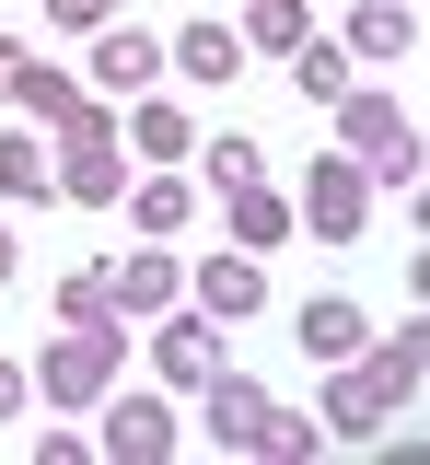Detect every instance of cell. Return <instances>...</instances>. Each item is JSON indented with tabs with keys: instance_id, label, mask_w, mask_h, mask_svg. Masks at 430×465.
<instances>
[{
	"instance_id": "1",
	"label": "cell",
	"mask_w": 430,
	"mask_h": 465,
	"mask_svg": "<svg viewBox=\"0 0 430 465\" xmlns=\"http://www.w3.org/2000/svg\"><path fill=\"white\" fill-rule=\"evenodd\" d=\"M419 326H396V338H361L349 361H326V442H372L384 419H407L419 396Z\"/></svg>"
},
{
	"instance_id": "2",
	"label": "cell",
	"mask_w": 430,
	"mask_h": 465,
	"mask_svg": "<svg viewBox=\"0 0 430 465\" xmlns=\"http://www.w3.org/2000/svg\"><path fill=\"white\" fill-rule=\"evenodd\" d=\"M117 361H128L117 302H105V314H59V338H47V361H35V384H47L59 407H93L105 384H117Z\"/></svg>"
},
{
	"instance_id": "3",
	"label": "cell",
	"mask_w": 430,
	"mask_h": 465,
	"mask_svg": "<svg viewBox=\"0 0 430 465\" xmlns=\"http://www.w3.org/2000/svg\"><path fill=\"white\" fill-rule=\"evenodd\" d=\"M59 140H70V152H59V186L82 198V210H117V198H128V128H117L105 105H82V94H70Z\"/></svg>"
},
{
	"instance_id": "4",
	"label": "cell",
	"mask_w": 430,
	"mask_h": 465,
	"mask_svg": "<svg viewBox=\"0 0 430 465\" xmlns=\"http://www.w3.org/2000/svg\"><path fill=\"white\" fill-rule=\"evenodd\" d=\"M337 140L372 186H419V116L384 105V94H337Z\"/></svg>"
},
{
	"instance_id": "5",
	"label": "cell",
	"mask_w": 430,
	"mask_h": 465,
	"mask_svg": "<svg viewBox=\"0 0 430 465\" xmlns=\"http://www.w3.org/2000/svg\"><path fill=\"white\" fill-rule=\"evenodd\" d=\"M361 222H372V174L349 163V152H326V163L303 174V232L314 244H361Z\"/></svg>"
},
{
	"instance_id": "6",
	"label": "cell",
	"mask_w": 430,
	"mask_h": 465,
	"mask_svg": "<svg viewBox=\"0 0 430 465\" xmlns=\"http://www.w3.org/2000/svg\"><path fill=\"white\" fill-rule=\"evenodd\" d=\"M256 302H268V256L233 244V256H210V268H198V314H221V326H233V314H256Z\"/></svg>"
},
{
	"instance_id": "7",
	"label": "cell",
	"mask_w": 430,
	"mask_h": 465,
	"mask_svg": "<svg viewBox=\"0 0 430 465\" xmlns=\"http://www.w3.org/2000/svg\"><path fill=\"white\" fill-rule=\"evenodd\" d=\"M198 396H210V442H221V454H256V419H268V384H245V372H210Z\"/></svg>"
},
{
	"instance_id": "8",
	"label": "cell",
	"mask_w": 430,
	"mask_h": 465,
	"mask_svg": "<svg viewBox=\"0 0 430 465\" xmlns=\"http://www.w3.org/2000/svg\"><path fill=\"white\" fill-rule=\"evenodd\" d=\"M105 454H117V465H163V454H175V407H163V396H128L117 419H105Z\"/></svg>"
},
{
	"instance_id": "9",
	"label": "cell",
	"mask_w": 430,
	"mask_h": 465,
	"mask_svg": "<svg viewBox=\"0 0 430 465\" xmlns=\"http://www.w3.org/2000/svg\"><path fill=\"white\" fill-rule=\"evenodd\" d=\"M175 256H163V244H140V256H117V268H105V302H117V314H163V302H175Z\"/></svg>"
},
{
	"instance_id": "10",
	"label": "cell",
	"mask_w": 430,
	"mask_h": 465,
	"mask_svg": "<svg viewBox=\"0 0 430 465\" xmlns=\"http://www.w3.org/2000/svg\"><path fill=\"white\" fill-rule=\"evenodd\" d=\"M291 338H303L314 361H349V349H361L372 326H361V314H349V291H314V302H303V326H291Z\"/></svg>"
},
{
	"instance_id": "11",
	"label": "cell",
	"mask_w": 430,
	"mask_h": 465,
	"mask_svg": "<svg viewBox=\"0 0 430 465\" xmlns=\"http://www.w3.org/2000/svg\"><path fill=\"white\" fill-rule=\"evenodd\" d=\"M151 361H163V384H175V396H198V384L221 372V338H210V326H163Z\"/></svg>"
},
{
	"instance_id": "12",
	"label": "cell",
	"mask_w": 430,
	"mask_h": 465,
	"mask_svg": "<svg viewBox=\"0 0 430 465\" xmlns=\"http://www.w3.org/2000/svg\"><path fill=\"white\" fill-rule=\"evenodd\" d=\"M175 70H186V82H233V70H245V35H233V24H186Z\"/></svg>"
},
{
	"instance_id": "13",
	"label": "cell",
	"mask_w": 430,
	"mask_h": 465,
	"mask_svg": "<svg viewBox=\"0 0 430 465\" xmlns=\"http://www.w3.org/2000/svg\"><path fill=\"white\" fill-rule=\"evenodd\" d=\"M93 82H117V94H151V82H163V47H151V35H105V47H93Z\"/></svg>"
},
{
	"instance_id": "14",
	"label": "cell",
	"mask_w": 430,
	"mask_h": 465,
	"mask_svg": "<svg viewBox=\"0 0 430 465\" xmlns=\"http://www.w3.org/2000/svg\"><path fill=\"white\" fill-rule=\"evenodd\" d=\"M221 210H233V232H245V256H268V244L291 232V210L268 198V174H245V186H221Z\"/></svg>"
},
{
	"instance_id": "15",
	"label": "cell",
	"mask_w": 430,
	"mask_h": 465,
	"mask_svg": "<svg viewBox=\"0 0 430 465\" xmlns=\"http://www.w3.org/2000/svg\"><path fill=\"white\" fill-rule=\"evenodd\" d=\"M128 140H140V152H151V163H186V152H198V128H186L175 105H163V82H151V94H140V116H128Z\"/></svg>"
},
{
	"instance_id": "16",
	"label": "cell",
	"mask_w": 430,
	"mask_h": 465,
	"mask_svg": "<svg viewBox=\"0 0 430 465\" xmlns=\"http://www.w3.org/2000/svg\"><path fill=\"white\" fill-rule=\"evenodd\" d=\"M349 47H361V58H407V47H419L407 0H361V12H349Z\"/></svg>"
},
{
	"instance_id": "17",
	"label": "cell",
	"mask_w": 430,
	"mask_h": 465,
	"mask_svg": "<svg viewBox=\"0 0 430 465\" xmlns=\"http://www.w3.org/2000/svg\"><path fill=\"white\" fill-rule=\"evenodd\" d=\"M186 210H198V198H186V174H175V163H163L151 186H140V198H128V222L151 232V244H163V232H186Z\"/></svg>"
},
{
	"instance_id": "18",
	"label": "cell",
	"mask_w": 430,
	"mask_h": 465,
	"mask_svg": "<svg viewBox=\"0 0 430 465\" xmlns=\"http://www.w3.org/2000/svg\"><path fill=\"white\" fill-rule=\"evenodd\" d=\"M12 105L59 128V116H70V70H47V58H24V70H12Z\"/></svg>"
},
{
	"instance_id": "19",
	"label": "cell",
	"mask_w": 430,
	"mask_h": 465,
	"mask_svg": "<svg viewBox=\"0 0 430 465\" xmlns=\"http://www.w3.org/2000/svg\"><path fill=\"white\" fill-rule=\"evenodd\" d=\"M47 186H59V163L35 140H0V198H47Z\"/></svg>"
},
{
	"instance_id": "20",
	"label": "cell",
	"mask_w": 430,
	"mask_h": 465,
	"mask_svg": "<svg viewBox=\"0 0 430 465\" xmlns=\"http://www.w3.org/2000/svg\"><path fill=\"white\" fill-rule=\"evenodd\" d=\"M256 454H268V465H303V454H326V430H314V419H279V407H268V419H256Z\"/></svg>"
},
{
	"instance_id": "21",
	"label": "cell",
	"mask_w": 430,
	"mask_h": 465,
	"mask_svg": "<svg viewBox=\"0 0 430 465\" xmlns=\"http://www.w3.org/2000/svg\"><path fill=\"white\" fill-rule=\"evenodd\" d=\"M314 24H303V0H256L245 12V47H303Z\"/></svg>"
},
{
	"instance_id": "22",
	"label": "cell",
	"mask_w": 430,
	"mask_h": 465,
	"mask_svg": "<svg viewBox=\"0 0 430 465\" xmlns=\"http://www.w3.org/2000/svg\"><path fill=\"white\" fill-rule=\"evenodd\" d=\"M198 163H210V186H245V174H256V140H233V128H198Z\"/></svg>"
},
{
	"instance_id": "23",
	"label": "cell",
	"mask_w": 430,
	"mask_h": 465,
	"mask_svg": "<svg viewBox=\"0 0 430 465\" xmlns=\"http://www.w3.org/2000/svg\"><path fill=\"white\" fill-rule=\"evenodd\" d=\"M291 58H303V94H326V105L349 94V47H314V35H303V47H291Z\"/></svg>"
},
{
	"instance_id": "24",
	"label": "cell",
	"mask_w": 430,
	"mask_h": 465,
	"mask_svg": "<svg viewBox=\"0 0 430 465\" xmlns=\"http://www.w3.org/2000/svg\"><path fill=\"white\" fill-rule=\"evenodd\" d=\"M128 0H47V24H59V35H82V24H117Z\"/></svg>"
},
{
	"instance_id": "25",
	"label": "cell",
	"mask_w": 430,
	"mask_h": 465,
	"mask_svg": "<svg viewBox=\"0 0 430 465\" xmlns=\"http://www.w3.org/2000/svg\"><path fill=\"white\" fill-rule=\"evenodd\" d=\"M59 314H105V268H70V280H59Z\"/></svg>"
},
{
	"instance_id": "26",
	"label": "cell",
	"mask_w": 430,
	"mask_h": 465,
	"mask_svg": "<svg viewBox=\"0 0 430 465\" xmlns=\"http://www.w3.org/2000/svg\"><path fill=\"white\" fill-rule=\"evenodd\" d=\"M24 396H35V372H12V361H0V419H12Z\"/></svg>"
},
{
	"instance_id": "27",
	"label": "cell",
	"mask_w": 430,
	"mask_h": 465,
	"mask_svg": "<svg viewBox=\"0 0 430 465\" xmlns=\"http://www.w3.org/2000/svg\"><path fill=\"white\" fill-rule=\"evenodd\" d=\"M0 291H12V232H0Z\"/></svg>"
}]
</instances>
